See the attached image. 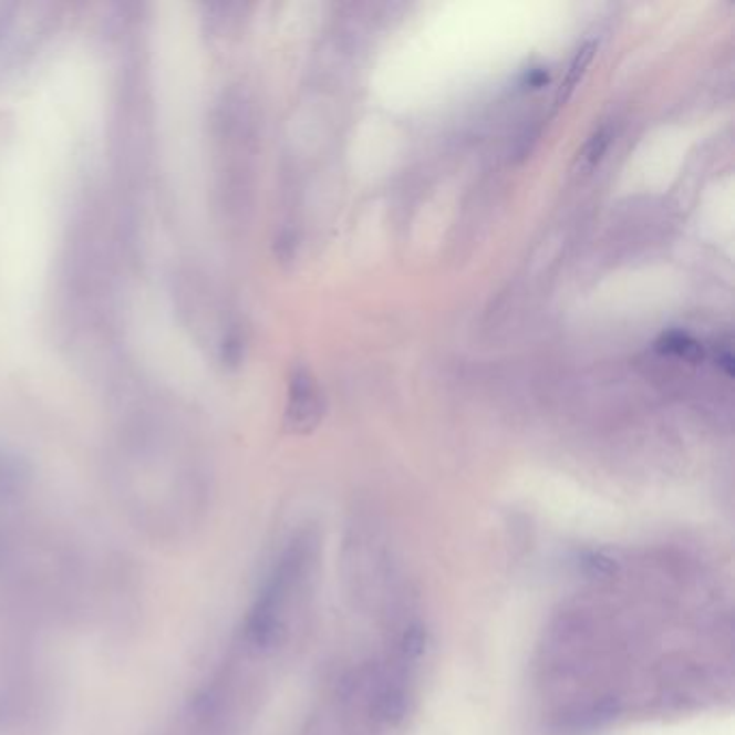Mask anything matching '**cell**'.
<instances>
[{
	"label": "cell",
	"instance_id": "cell-1",
	"mask_svg": "<svg viewBox=\"0 0 735 735\" xmlns=\"http://www.w3.org/2000/svg\"><path fill=\"white\" fill-rule=\"evenodd\" d=\"M106 466L113 494L134 525L158 544H184L209 507V462L201 432L173 395L132 369L111 386Z\"/></svg>",
	"mask_w": 735,
	"mask_h": 735
},
{
	"label": "cell",
	"instance_id": "cell-2",
	"mask_svg": "<svg viewBox=\"0 0 735 735\" xmlns=\"http://www.w3.org/2000/svg\"><path fill=\"white\" fill-rule=\"evenodd\" d=\"M132 255L115 205L97 193L72 211L59 266V324L72 356L106 386L127 371L122 268Z\"/></svg>",
	"mask_w": 735,
	"mask_h": 735
},
{
	"label": "cell",
	"instance_id": "cell-3",
	"mask_svg": "<svg viewBox=\"0 0 735 735\" xmlns=\"http://www.w3.org/2000/svg\"><path fill=\"white\" fill-rule=\"evenodd\" d=\"M211 138V186L214 204L225 222H240L250 193V138L252 120L248 100L240 91H225L209 113Z\"/></svg>",
	"mask_w": 735,
	"mask_h": 735
},
{
	"label": "cell",
	"instance_id": "cell-4",
	"mask_svg": "<svg viewBox=\"0 0 735 735\" xmlns=\"http://www.w3.org/2000/svg\"><path fill=\"white\" fill-rule=\"evenodd\" d=\"M50 2H0V79L24 70L61 27Z\"/></svg>",
	"mask_w": 735,
	"mask_h": 735
},
{
	"label": "cell",
	"instance_id": "cell-5",
	"mask_svg": "<svg viewBox=\"0 0 735 735\" xmlns=\"http://www.w3.org/2000/svg\"><path fill=\"white\" fill-rule=\"evenodd\" d=\"M619 703L613 696L587 701V703H573L555 716V732L561 735H584L598 732L607 727L611 721L617 718Z\"/></svg>",
	"mask_w": 735,
	"mask_h": 735
},
{
	"label": "cell",
	"instance_id": "cell-6",
	"mask_svg": "<svg viewBox=\"0 0 735 735\" xmlns=\"http://www.w3.org/2000/svg\"><path fill=\"white\" fill-rule=\"evenodd\" d=\"M320 412H322V402L313 377L304 369L296 371L289 384L287 423L293 429H309L318 423Z\"/></svg>",
	"mask_w": 735,
	"mask_h": 735
},
{
	"label": "cell",
	"instance_id": "cell-7",
	"mask_svg": "<svg viewBox=\"0 0 735 735\" xmlns=\"http://www.w3.org/2000/svg\"><path fill=\"white\" fill-rule=\"evenodd\" d=\"M408 677L404 669H393L377 686L371 712L384 725H397L408 712Z\"/></svg>",
	"mask_w": 735,
	"mask_h": 735
},
{
	"label": "cell",
	"instance_id": "cell-8",
	"mask_svg": "<svg viewBox=\"0 0 735 735\" xmlns=\"http://www.w3.org/2000/svg\"><path fill=\"white\" fill-rule=\"evenodd\" d=\"M658 348L666 354H673V356H680V359H686L691 363H698L703 359V350L701 345L696 343L693 337L684 334V332H669L662 337V341L658 343Z\"/></svg>",
	"mask_w": 735,
	"mask_h": 735
},
{
	"label": "cell",
	"instance_id": "cell-9",
	"mask_svg": "<svg viewBox=\"0 0 735 735\" xmlns=\"http://www.w3.org/2000/svg\"><path fill=\"white\" fill-rule=\"evenodd\" d=\"M425 643H427V632L421 623H408L400 636V662L412 664L421 655L425 654Z\"/></svg>",
	"mask_w": 735,
	"mask_h": 735
},
{
	"label": "cell",
	"instance_id": "cell-10",
	"mask_svg": "<svg viewBox=\"0 0 735 735\" xmlns=\"http://www.w3.org/2000/svg\"><path fill=\"white\" fill-rule=\"evenodd\" d=\"M580 566L589 576H613L617 572V563L604 552H587L580 559Z\"/></svg>",
	"mask_w": 735,
	"mask_h": 735
},
{
	"label": "cell",
	"instance_id": "cell-11",
	"mask_svg": "<svg viewBox=\"0 0 735 735\" xmlns=\"http://www.w3.org/2000/svg\"><path fill=\"white\" fill-rule=\"evenodd\" d=\"M593 50V45H587V48H582L578 54H576V59H573L572 63V70H570V74H568V81H566V95L572 91L573 86H576V82H578V79H580V74L584 72V68H587V63L591 61V52Z\"/></svg>",
	"mask_w": 735,
	"mask_h": 735
}]
</instances>
